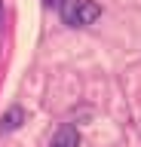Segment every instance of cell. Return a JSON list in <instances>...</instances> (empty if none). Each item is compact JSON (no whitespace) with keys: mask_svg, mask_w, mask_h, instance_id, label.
<instances>
[{"mask_svg":"<svg viewBox=\"0 0 141 147\" xmlns=\"http://www.w3.org/2000/svg\"><path fill=\"white\" fill-rule=\"evenodd\" d=\"M49 147H80V132H77L74 126H61L55 135H52Z\"/></svg>","mask_w":141,"mask_h":147,"instance_id":"obj_2","label":"cell"},{"mask_svg":"<svg viewBox=\"0 0 141 147\" xmlns=\"http://www.w3.org/2000/svg\"><path fill=\"white\" fill-rule=\"evenodd\" d=\"M0 25H3V0H0Z\"/></svg>","mask_w":141,"mask_h":147,"instance_id":"obj_4","label":"cell"},{"mask_svg":"<svg viewBox=\"0 0 141 147\" xmlns=\"http://www.w3.org/2000/svg\"><path fill=\"white\" fill-rule=\"evenodd\" d=\"M58 12L65 18V25H71V28H86L101 16L98 3H92V0H61Z\"/></svg>","mask_w":141,"mask_h":147,"instance_id":"obj_1","label":"cell"},{"mask_svg":"<svg viewBox=\"0 0 141 147\" xmlns=\"http://www.w3.org/2000/svg\"><path fill=\"white\" fill-rule=\"evenodd\" d=\"M22 119H25V110H22V107L6 110V113H3V119H0V132H12V129H19Z\"/></svg>","mask_w":141,"mask_h":147,"instance_id":"obj_3","label":"cell"}]
</instances>
